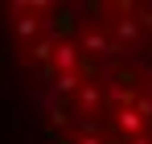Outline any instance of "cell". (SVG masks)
I'll return each mask as SVG.
<instances>
[{
    "label": "cell",
    "instance_id": "1",
    "mask_svg": "<svg viewBox=\"0 0 152 144\" xmlns=\"http://www.w3.org/2000/svg\"><path fill=\"white\" fill-rule=\"evenodd\" d=\"M74 103H78V111H82L86 120H95V115L103 111V103H107V95H103V82L86 78V82H82V91L74 95Z\"/></svg>",
    "mask_w": 152,
    "mask_h": 144
},
{
    "label": "cell",
    "instance_id": "2",
    "mask_svg": "<svg viewBox=\"0 0 152 144\" xmlns=\"http://www.w3.org/2000/svg\"><path fill=\"white\" fill-rule=\"evenodd\" d=\"M111 41L124 49V54H127V49H140V46H144L140 21H136V17H115V37H111Z\"/></svg>",
    "mask_w": 152,
    "mask_h": 144
},
{
    "label": "cell",
    "instance_id": "3",
    "mask_svg": "<svg viewBox=\"0 0 152 144\" xmlns=\"http://www.w3.org/2000/svg\"><path fill=\"white\" fill-rule=\"evenodd\" d=\"M103 95H107V103H111V107H115V111H124V107H132V103H136V95H140V91H136V87H132V78H115V82H107V87H103Z\"/></svg>",
    "mask_w": 152,
    "mask_h": 144
},
{
    "label": "cell",
    "instance_id": "4",
    "mask_svg": "<svg viewBox=\"0 0 152 144\" xmlns=\"http://www.w3.org/2000/svg\"><path fill=\"white\" fill-rule=\"evenodd\" d=\"M86 82V74H53V95L58 99H74Z\"/></svg>",
    "mask_w": 152,
    "mask_h": 144
},
{
    "label": "cell",
    "instance_id": "5",
    "mask_svg": "<svg viewBox=\"0 0 152 144\" xmlns=\"http://www.w3.org/2000/svg\"><path fill=\"white\" fill-rule=\"evenodd\" d=\"M12 33H17L21 41L33 46V41L41 37V17H17V21H12Z\"/></svg>",
    "mask_w": 152,
    "mask_h": 144
},
{
    "label": "cell",
    "instance_id": "6",
    "mask_svg": "<svg viewBox=\"0 0 152 144\" xmlns=\"http://www.w3.org/2000/svg\"><path fill=\"white\" fill-rule=\"evenodd\" d=\"M53 46H58V41L37 37V41H33V46H25V49H29V58H33V62H45V66H50V62H53Z\"/></svg>",
    "mask_w": 152,
    "mask_h": 144
},
{
    "label": "cell",
    "instance_id": "7",
    "mask_svg": "<svg viewBox=\"0 0 152 144\" xmlns=\"http://www.w3.org/2000/svg\"><path fill=\"white\" fill-rule=\"evenodd\" d=\"M132 12H136L140 29H144V33H152V8H148V4H140V8H132Z\"/></svg>",
    "mask_w": 152,
    "mask_h": 144
},
{
    "label": "cell",
    "instance_id": "8",
    "mask_svg": "<svg viewBox=\"0 0 152 144\" xmlns=\"http://www.w3.org/2000/svg\"><path fill=\"white\" fill-rule=\"evenodd\" d=\"M127 144H152V136H148V132H144V136H132V140H127Z\"/></svg>",
    "mask_w": 152,
    "mask_h": 144
},
{
    "label": "cell",
    "instance_id": "9",
    "mask_svg": "<svg viewBox=\"0 0 152 144\" xmlns=\"http://www.w3.org/2000/svg\"><path fill=\"white\" fill-rule=\"evenodd\" d=\"M78 144H107L103 136H86V140H78Z\"/></svg>",
    "mask_w": 152,
    "mask_h": 144
},
{
    "label": "cell",
    "instance_id": "10",
    "mask_svg": "<svg viewBox=\"0 0 152 144\" xmlns=\"http://www.w3.org/2000/svg\"><path fill=\"white\" fill-rule=\"evenodd\" d=\"M4 136H8V132H4V128H0V144H4Z\"/></svg>",
    "mask_w": 152,
    "mask_h": 144
},
{
    "label": "cell",
    "instance_id": "11",
    "mask_svg": "<svg viewBox=\"0 0 152 144\" xmlns=\"http://www.w3.org/2000/svg\"><path fill=\"white\" fill-rule=\"evenodd\" d=\"M0 62H4V58H0Z\"/></svg>",
    "mask_w": 152,
    "mask_h": 144
}]
</instances>
